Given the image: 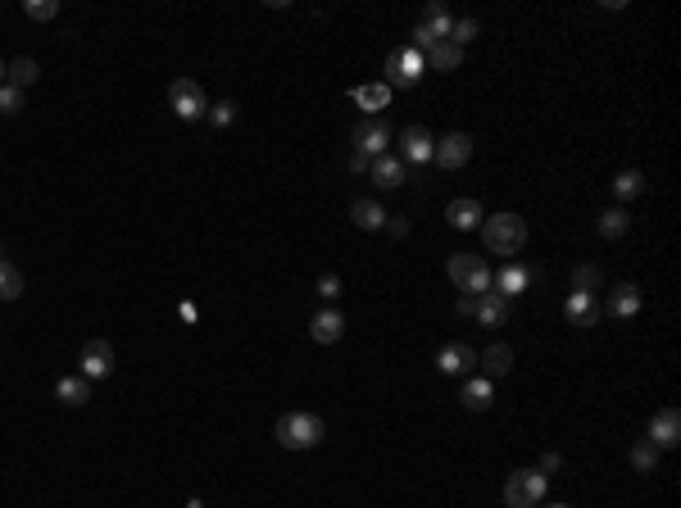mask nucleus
Here are the masks:
<instances>
[{
	"instance_id": "f257e3e1",
	"label": "nucleus",
	"mask_w": 681,
	"mask_h": 508,
	"mask_svg": "<svg viewBox=\"0 0 681 508\" xmlns=\"http://www.w3.org/2000/svg\"><path fill=\"white\" fill-rule=\"evenodd\" d=\"M482 246L491 254H505V259H514V254L527 246V223L518 218V214H495V218H482Z\"/></svg>"
},
{
	"instance_id": "f03ea898",
	"label": "nucleus",
	"mask_w": 681,
	"mask_h": 508,
	"mask_svg": "<svg viewBox=\"0 0 681 508\" xmlns=\"http://www.w3.org/2000/svg\"><path fill=\"white\" fill-rule=\"evenodd\" d=\"M272 436H277L282 450H314L327 436V427H323L318 413H282L277 427H272Z\"/></svg>"
},
{
	"instance_id": "7ed1b4c3",
	"label": "nucleus",
	"mask_w": 681,
	"mask_h": 508,
	"mask_svg": "<svg viewBox=\"0 0 681 508\" xmlns=\"http://www.w3.org/2000/svg\"><path fill=\"white\" fill-rule=\"evenodd\" d=\"M545 486H549V477H545L541 468H518V472H509V482H505V504L509 508H541Z\"/></svg>"
},
{
	"instance_id": "20e7f679",
	"label": "nucleus",
	"mask_w": 681,
	"mask_h": 508,
	"mask_svg": "<svg viewBox=\"0 0 681 508\" xmlns=\"http://www.w3.org/2000/svg\"><path fill=\"white\" fill-rule=\"evenodd\" d=\"M422 69H427V59H422L413 46H400V50H391V55H387V69H382L387 78H382V82H387L391 91H396V87L409 91V87H418V82H422Z\"/></svg>"
},
{
	"instance_id": "39448f33",
	"label": "nucleus",
	"mask_w": 681,
	"mask_h": 508,
	"mask_svg": "<svg viewBox=\"0 0 681 508\" xmlns=\"http://www.w3.org/2000/svg\"><path fill=\"white\" fill-rule=\"evenodd\" d=\"M450 281H454L463 295H486V291H491V268H486V259H477V254H454V259H450Z\"/></svg>"
},
{
	"instance_id": "423d86ee",
	"label": "nucleus",
	"mask_w": 681,
	"mask_h": 508,
	"mask_svg": "<svg viewBox=\"0 0 681 508\" xmlns=\"http://www.w3.org/2000/svg\"><path fill=\"white\" fill-rule=\"evenodd\" d=\"M168 105H173V114H177L182 123H196V119L209 114V96H205L200 82H191V78H177V82L168 87Z\"/></svg>"
},
{
	"instance_id": "0eeeda50",
	"label": "nucleus",
	"mask_w": 681,
	"mask_h": 508,
	"mask_svg": "<svg viewBox=\"0 0 681 508\" xmlns=\"http://www.w3.org/2000/svg\"><path fill=\"white\" fill-rule=\"evenodd\" d=\"M450 23H454V18H450V9H445V5H427V9H422V18H418V27H413V41H409V46H413L418 55H427L436 41H445V37H450Z\"/></svg>"
},
{
	"instance_id": "6e6552de",
	"label": "nucleus",
	"mask_w": 681,
	"mask_h": 508,
	"mask_svg": "<svg viewBox=\"0 0 681 508\" xmlns=\"http://www.w3.org/2000/svg\"><path fill=\"white\" fill-rule=\"evenodd\" d=\"M468 159H473V136H468V132H445V136L436 141V150H431V164L445 168V173L463 168Z\"/></svg>"
},
{
	"instance_id": "1a4fd4ad",
	"label": "nucleus",
	"mask_w": 681,
	"mask_h": 508,
	"mask_svg": "<svg viewBox=\"0 0 681 508\" xmlns=\"http://www.w3.org/2000/svg\"><path fill=\"white\" fill-rule=\"evenodd\" d=\"M391 141H396V132H391L387 119H364V123L355 127V150H359L364 159H382Z\"/></svg>"
},
{
	"instance_id": "9d476101",
	"label": "nucleus",
	"mask_w": 681,
	"mask_h": 508,
	"mask_svg": "<svg viewBox=\"0 0 681 508\" xmlns=\"http://www.w3.org/2000/svg\"><path fill=\"white\" fill-rule=\"evenodd\" d=\"M645 440H650L659 454H664V450H677L681 445V413L677 408H659V413L650 418V436H645Z\"/></svg>"
},
{
	"instance_id": "9b49d317",
	"label": "nucleus",
	"mask_w": 681,
	"mask_h": 508,
	"mask_svg": "<svg viewBox=\"0 0 681 508\" xmlns=\"http://www.w3.org/2000/svg\"><path fill=\"white\" fill-rule=\"evenodd\" d=\"M532 281H537V268H527V263H505V268L495 272V295H500V300H514V295L532 291Z\"/></svg>"
},
{
	"instance_id": "f8f14e48",
	"label": "nucleus",
	"mask_w": 681,
	"mask_h": 508,
	"mask_svg": "<svg viewBox=\"0 0 681 508\" xmlns=\"http://www.w3.org/2000/svg\"><path fill=\"white\" fill-rule=\"evenodd\" d=\"M436 368H441L445 377H468V373L477 368V350L463 345V341H450V345L436 355Z\"/></svg>"
},
{
	"instance_id": "ddd939ff",
	"label": "nucleus",
	"mask_w": 681,
	"mask_h": 508,
	"mask_svg": "<svg viewBox=\"0 0 681 508\" xmlns=\"http://www.w3.org/2000/svg\"><path fill=\"white\" fill-rule=\"evenodd\" d=\"M368 173H373V186H378V191H400V186L409 182V168H405L400 154H382V159H373Z\"/></svg>"
},
{
	"instance_id": "4468645a",
	"label": "nucleus",
	"mask_w": 681,
	"mask_h": 508,
	"mask_svg": "<svg viewBox=\"0 0 681 508\" xmlns=\"http://www.w3.org/2000/svg\"><path fill=\"white\" fill-rule=\"evenodd\" d=\"M78 364H82V377L87 381L110 377V373H114V350H110V341H87Z\"/></svg>"
},
{
	"instance_id": "2eb2a0df",
	"label": "nucleus",
	"mask_w": 681,
	"mask_h": 508,
	"mask_svg": "<svg viewBox=\"0 0 681 508\" xmlns=\"http://www.w3.org/2000/svg\"><path fill=\"white\" fill-rule=\"evenodd\" d=\"M431 150H436V141H431L427 127L413 123L400 132V159H405V164H431Z\"/></svg>"
},
{
	"instance_id": "dca6fc26",
	"label": "nucleus",
	"mask_w": 681,
	"mask_h": 508,
	"mask_svg": "<svg viewBox=\"0 0 681 508\" xmlns=\"http://www.w3.org/2000/svg\"><path fill=\"white\" fill-rule=\"evenodd\" d=\"M563 318H568V327H595L600 323V304H595V295H586V291H572L568 300H563Z\"/></svg>"
},
{
	"instance_id": "f3484780",
	"label": "nucleus",
	"mask_w": 681,
	"mask_h": 508,
	"mask_svg": "<svg viewBox=\"0 0 681 508\" xmlns=\"http://www.w3.org/2000/svg\"><path fill=\"white\" fill-rule=\"evenodd\" d=\"M600 313H613V318H636L641 313V291L632 286V281H618L613 291H609V300H604V309Z\"/></svg>"
},
{
	"instance_id": "a211bd4d",
	"label": "nucleus",
	"mask_w": 681,
	"mask_h": 508,
	"mask_svg": "<svg viewBox=\"0 0 681 508\" xmlns=\"http://www.w3.org/2000/svg\"><path fill=\"white\" fill-rule=\"evenodd\" d=\"M445 218H450V228H459V232H473V228H482V205L473 200V196H459V200H450L445 205Z\"/></svg>"
},
{
	"instance_id": "6ab92c4d",
	"label": "nucleus",
	"mask_w": 681,
	"mask_h": 508,
	"mask_svg": "<svg viewBox=\"0 0 681 508\" xmlns=\"http://www.w3.org/2000/svg\"><path fill=\"white\" fill-rule=\"evenodd\" d=\"M473 313H477L482 327H505V323H509V300H500L495 291L473 295Z\"/></svg>"
},
{
	"instance_id": "aec40b11",
	"label": "nucleus",
	"mask_w": 681,
	"mask_h": 508,
	"mask_svg": "<svg viewBox=\"0 0 681 508\" xmlns=\"http://www.w3.org/2000/svg\"><path fill=\"white\" fill-rule=\"evenodd\" d=\"M350 101H355L364 114H373V119H378V114L391 105V87H387V82H364V87H355V91H350Z\"/></svg>"
},
{
	"instance_id": "412c9836",
	"label": "nucleus",
	"mask_w": 681,
	"mask_h": 508,
	"mask_svg": "<svg viewBox=\"0 0 681 508\" xmlns=\"http://www.w3.org/2000/svg\"><path fill=\"white\" fill-rule=\"evenodd\" d=\"M309 336H314L318 345H336V341L346 336V318H341L336 309H323V313H314V323H309Z\"/></svg>"
},
{
	"instance_id": "4be33fe9",
	"label": "nucleus",
	"mask_w": 681,
	"mask_h": 508,
	"mask_svg": "<svg viewBox=\"0 0 681 508\" xmlns=\"http://www.w3.org/2000/svg\"><path fill=\"white\" fill-rule=\"evenodd\" d=\"M477 368L486 373V381L509 377V368H514V350H509V345H491V350L477 355Z\"/></svg>"
},
{
	"instance_id": "5701e85b",
	"label": "nucleus",
	"mask_w": 681,
	"mask_h": 508,
	"mask_svg": "<svg viewBox=\"0 0 681 508\" xmlns=\"http://www.w3.org/2000/svg\"><path fill=\"white\" fill-rule=\"evenodd\" d=\"M422 59H427V64H431L436 73H454V69L463 64V50H459L454 41H436V46H431V50H427Z\"/></svg>"
},
{
	"instance_id": "b1692460",
	"label": "nucleus",
	"mask_w": 681,
	"mask_h": 508,
	"mask_svg": "<svg viewBox=\"0 0 681 508\" xmlns=\"http://www.w3.org/2000/svg\"><path fill=\"white\" fill-rule=\"evenodd\" d=\"M473 413H486L491 404H495V390H491V381L486 377H468V386H463V395H459Z\"/></svg>"
},
{
	"instance_id": "393cba45",
	"label": "nucleus",
	"mask_w": 681,
	"mask_h": 508,
	"mask_svg": "<svg viewBox=\"0 0 681 508\" xmlns=\"http://www.w3.org/2000/svg\"><path fill=\"white\" fill-rule=\"evenodd\" d=\"M350 218H355V228L378 232V228L387 223V209H382L378 200H355V205H350Z\"/></svg>"
},
{
	"instance_id": "a878e982",
	"label": "nucleus",
	"mask_w": 681,
	"mask_h": 508,
	"mask_svg": "<svg viewBox=\"0 0 681 508\" xmlns=\"http://www.w3.org/2000/svg\"><path fill=\"white\" fill-rule=\"evenodd\" d=\"M55 399L78 408V404H87V399H91V381H87V377H59V386H55Z\"/></svg>"
},
{
	"instance_id": "bb28decb",
	"label": "nucleus",
	"mask_w": 681,
	"mask_h": 508,
	"mask_svg": "<svg viewBox=\"0 0 681 508\" xmlns=\"http://www.w3.org/2000/svg\"><path fill=\"white\" fill-rule=\"evenodd\" d=\"M37 73H41V69H37L32 59H9V64H5V82L18 87V91H27V87L37 82Z\"/></svg>"
},
{
	"instance_id": "cd10ccee",
	"label": "nucleus",
	"mask_w": 681,
	"mask_h": 508,
	"mask_svg": "<svg viewBox=\"0 0 681 508\" xmlns=\"http://www.w3.org/2000/svg\"><path fill=\"white\" fill-rule=\"evenodd\" d=\"M641 191H645V173H641V168H622V173L613 177V196H618V200H636Z\"/></svg>"
},
{
	"instance_id": "c85d7f7f",
	"label": "nucleus",
	"mask_w": 681,
	"mask_h": 508,
	"mask_svg": "<svg viewBox=\"0 0 681 508\" xmlns=\"http://www.w3.org/2000/svg\"><path fill=\"white\" fill-rule=\"evenodd\" d=\"M595 228H600V237H604V241H618V237H627V228H632V218H627L622 209H604Z\"/></svg>"
},
{
	"instance_id": "c756f323",
	"label": "nucleus",
	"mask_w": 681,
	"mask_h": 508,
	"mask_svg": "<svg viewBox=\"0 0 681 508\" xmlns=\"http://www.w3.org/2000/svg\"><path fill=\"white\" fill-rule=\"evenodd\" d=\"M18 295H23V272L5 259L0 263V300H18Z\"/></svg>"
},
{
	"instance_id": "7c9ffc66",
	"label": "nucleus",
	"mask_w": 681,
	"mask_h": 508,
	"mask_svg": "<svg viewBox=\"0 0 681 508\" xmlns=\"http://www.w3.org/2000/svg\"><path fill=\"white\" fill-rule=\"evenodd\" d=\"M632 468H636V472H654V468H659V450H654L650 440H636V445H632Z\"/></svg>"
},
{
	"instance_id": "2f4dec72",
	"label": "nucleus",
	"mask_w": 681,
	"mask_h": 508,
	"mask_svg": "<svg viewBox=\"0 0 681 508\" xmlns=\"http://www.w3.org/2000/svg\"><path fill=\"white\" fill-rule=\"evenodd\" d=\"M595 286H600V268H595V263H577V268H572V291L595 295Z\"/></svg>"
},
{
	"instance_id": "473e14b6",
	"label": "nucleus",
	"mask_w": 681,
	"mask_h": 508,
	"mask_svg": "<svg viewBox=\"0 0 681 508\" xmlns=\"http://www.w3.org/2000/svg\"><path fill=\"white\" fill-rule=\"evenodd\" d=\"M23 14H27L32 23H50V18L59 14V0H27V5H23Z\"/></svg>"
},
{
	"instance_id": "72a5a7b5",
	"label": "nucleus",
	"mask_w": 681,
	"mask_h": 508,
	"mask_svg": "<svg viewBox=\"0 0 681 508\" xmlns=\"http://www.w3.org/2000/svg\"><path fill=\"white\" fill-rule=\"evenodd\" d=\"M473 37H477V18H454V23H450V37H445V41H454V46L463 50V46H468Z\"/></svg>"
},
{
	"instance_id": "f704fd0d",
	"label": "nucleus",
	"mask_w": 681,
	"mask_h": 508,
	"mask_svg": "<svg viewBox=\"0 0 681 508\" xmlns=\"http://www.w3.org/2000/svg\"><path fill=\"white\" fill-rule=\"evenodd\" d=\"M205 119H209L214 127H228L232 119H237V105H232V101H218V105H209V114H205Z\"/></svg>"
},
{
	"instance_id": "c9c22d12",
	"label": "nucleus",
	"mask_w": 681,
	"mask_h": 508,
	"mask_svg": "<svg viewBox=\"0 0 681 508\" xmlns=\"http://www.w3.org/2000/svg\"><path fill=\"white\" fill-rule=\"evenodd\" d=\"M18 110H23V91L5 82V87H0V114H18Z\"/></svg>"
},
{
	"instance_id": "e433bc0d",
	"label": "nucleus",
	"mask_w": 681,
	"mask_h": 508,
	"mask_svg": "<svg viewBox=\"0 0 681 508\" xmlns=\"http://www.w3.org/2000/svg\"><path fill=\"white\" fill-rule=\"evenodd\" d=\"M318 295H323V300H336V295H341V277H336V272H323V277H318Z\"/></svg>"
},
{
	"instance_id": "4c0bfd02",
	"label": "nucleus",
	"mask_w": 681,
	"mask_h": 508,
	"mask_svg": "<svg viewBox=\"0 0 681 508\" xmlns=\"http://www.w3.org/2000/svg\"><path fill=\"white\" fill-rule=\"evenodd\" d=\"M382 228H387L396 241H400V237H409V223H405V218H391V214H387V223H382Z\"/></svg>"
},
{
	"instance_id": "58836bf2",
	"label": "nucleus",
	"mask_w": 681,
	"mask_h": 508,
	"mask_svg": "<svg viewBox=\"0 0 681 508\" xmlns=\"http://www.w3.org/2000/svg\"><path fill=\"white\" fill-rule=\"evenodd\" d=\"M368 164H373V159H364V154H359V150H355V154H350V168H355V173H364V168H368Z\"/></svg>"
},
{
	"instance_id": "ea45409f",
	"label": "nucleus",
	"mask_w": 681,
	"mask_h": 508,
	"mask_svg": "<svg viewBox=\"0 0 681 508\" xmlns=\"http://www.w3.org/2000/svg\"><path fill=\"white\" fill-rule=\"evenodd\" d=\"M0 87H5V64H0Z\"/></svg>"
},
{
	"instance_id": "a19ab883",
	"label": "nucleus",
	"mask_w": 681,
	"mask_h": 508,
	"mask_svg": "<svg viewBox=\"0 0 681 508\" xmlns=\"http://www.w3.org/2000/svg\"><path fill=\"white\" fill-rule=\"evenodd\" d=\"M545 508H572V504H545Z\"/></svg>"
},
{
	"instance_id": "79ce46f5",
	"label": "nucleus",
	"mask_w": 681,
	"mask_h": 508,
	"mask_svg": "<svg viewBox=\"0 0 681 508\" xmlns=\"http://www.w3.org/2000/svg\"><path fill=\"white\" fill-rule=\"evenodd\" d=\"M0 263H5V246H0Z\"/></svg>"
}]
</instances>
